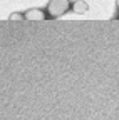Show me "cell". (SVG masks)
Returning <instances> with one entry per match:
<instances>
[{"instance_id": "7a4b0ae2", "label": "cell", "mask_w": 119, "mask_h": 120, "mask_svg": "<svg viewBox=\"0 0 119 120\" xmlns=\"http://www.w3.org/2000/svg\"><path fill=\"white\" fill-rule=\"evenodd\" d=\"M47 15H49L47 12H44L40 8H30V10L25 12V20H29V22H42V20H45Z\"/></svg>"}, {"instance_id": "5b68a950", "label": "cell", "mask_w": 119, "mask_h": 120, "mask_svg": "<svg viewBox=\"0 0 119 120\" xmlns=\"http://www.w3.org/2000/svg\"><path fill=\"white\" fill-rule=\"evenodd\" d=\"M116 5H117V8H119V0H116Z\"/></svg>"}, {"instance_id": "277c9868", "label": "cell", "mask_w": 119, "mask_h": 120, "mask_svg": "<svg viewBox=\"0 0 119 120\" xmlns=\"http://www.w3.org/2000/svg\"><path fill=\"white\" fill-rule=\"evenodd\" d=\"M8 20H10V22H20V20H25V13H20V12H13V13H10Z\"/></svg>"}, {"instance_id": "3957f363", "label": "cell", "mask_w": 119, "mask_h": 120, "mask_svg": "<svg viewBox=\"0 0 119 120\" xmlns=\"http://www.w3.org/2000/svg\"><path fill=\"white\" fill-rule=\"evenodd\" d=\"M72 10L76 13H79V15H82V13H86L89 10V5H87V2H84V0H76V2L72 4Z\"/></svg>"}, {"instance_id": "6da1fadb", "label": "cell", "mask_w": 119, "mask_h": 120, "mask_svg": "<svg viewBox=\"0 0 119 120\" xmlns=\"http://www.w3.org/2000/svg\"><path fill=\"white\" fill-rule=\"evenodd\" d=\"M70 8H72L70 0H49V4H47V13L52 19L62 17Z\"/></svg>"}, {"instance_id": "8992f818", "label": "cell", "mask_w": 119, "mask_h": 120, "mask_svg": "<svg viewBox=\"0 0 119 120\" xmlns=\"http://www.w3.org/2000/svg\"><path fill=\"white\" fill-rule=\"evenodd\" d=\"M117 19H119V17H117Z\"/></svg>"}]
</instances>
